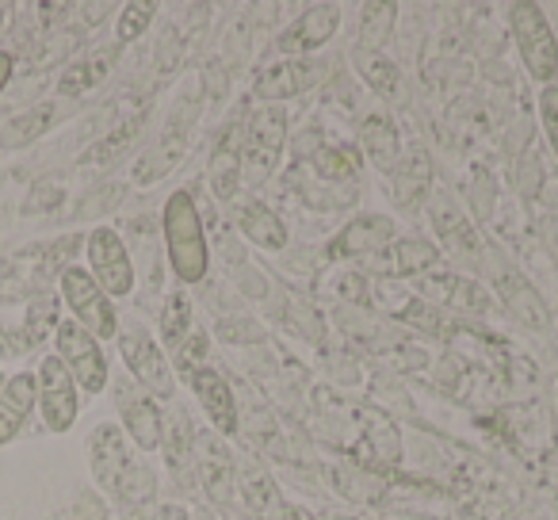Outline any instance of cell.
<instances>
[{"label":"cell","instance_id":"39","mask_svg":"<svg viewBox=\"0 0 558 520\" xmlns=\"http://www.w3.org/2000/svg\"><path fill=\"white\" fill-rule=\"evenodd\" d=\"M218 337L230 344H241V341H260V329H256V322L248 318H222L218 322Z\"/></svg>","mask_w":558,"mask_h":520},{"label":"cell","instance_id":"3","mask_svg":"<svg viewBox=\"0 0 558 520\" xmlns=\"http://www.w3.org/2000/svg\"><path fill=\"white\" fill-rule=\"evenodd\" d=\"M482 273H486L489 288H494L497 303L520 322V326H532V329H547L550 326V311L543 303V295L532 288L524 273L512 265V256L501 253V245H486L482 249Z\"/></svg>","mask_w":558,"mask_h":520},{"label":"cell","instance_id":"16","mask_svg":"<svg viewBox=\"0 0 558 520\" xmlns=\"http://www.w3.org/2000/svg\"><path fill=\"white\" fill-rule=\"evenodd\" d=\"M195 116H199V111H192V108H180L177 116H172L169 131H165L161 138H157V146H149L146 154H142V161L134 165V184H142V188L154 184V180L169 177V172L184 161Z\"/></svg>","mask_w":558,"mask_h":520},{"label":"cell","instance_id":"28","mask_svg":"<svg viewBox=\"0 0 558 520\" xmlns=\"http://www.w3.org/2000/svg\"><path fill=\"white\" fill-rule=\"evenodd\" d=\"M116 58H119V47H100L96 55L73 62L70 70L62 73V81H58V96L70 100V96H81V93H88V88H96L111 73Z\"/></svg>","mask_w":558,"mask_h":520},{"label":"cell","instance_id":"14","mask_svg":"<svg viewBox=\"0 0 558 520\" xmlns=\"http://www.w3.org/2000/svg\"><path fill=\"white\" fill-rule=\"evenodd\" d=\"M398 226L387 215H356L349 226L333 233V241L326 245L329 261H372L383 249L395 241Z\"/></svg>","mask_w":558,"mask_h":520},{"label":"cell","instance_id":"41","mask_svg":"<svg viewBox=\"0 0 558 520\" xmlns=\"http://www.w3.org/2000/svg\"><path fill=\"white\" fill-rule=\"evenodd\" d=\"M539 241L550 253V261L558 265V215H543L539 218Z\"/></svg>","mask_w":558,"mask_h":520},{"label":"cell","instance_id":"20","mask_svg":"<svg viewBox=\"0 0 558 520\" xmlns=\"http://www.w3.org/2000/svg\"><path fill=\"white\" fill-rule=\"evenodd\" d=\"M433 157L421 142L413 146H402V157H398L395 172H390V188H395V199L402 210H421V203L433 199Z\"/></svg>","mask_w":558,"mask_h":520},{"label":"cell","instance_id":"17","mask_svg":"<svg viewBox=\"0 0 558 520\" xmlns=\"http://www.w3.org/2000/svg\"><path fill=\"white\" fill-rule=\"evenodd\" d=\"M322 81V62L314 58H283V62L260 70V77L253 81V96L260 104H283L303 96L306 88H314Z\"/></svg>","mask_w":558,"mask_h":520},{"label":"cell","instance_id":"36","mask_svg":"<svg viewBox=\"0 0 558 520\" xmlns=\"http://www.w3.org/2000/svg\"><path fill=\"white\" fill-rule=\"evenodd\" d=\"M283 314H288V326H295L306 341H322V337H326V329H322V311L306 303V299H299L288 291V306H283Z\"/></svg>","mask_w":558,"mask_h":520},{"label":"cell","instance_id":"10","mask_svg":"<svg viewBox=\"0 0 558 520\" xmlns=\"http://www.w3.org/2000/svg\"><path fill=\"white\" fill-rule=\"evenodd\" d=\"M195 474L215 509H230L238 494V463L218 433H195Z\"/></svg>","mask_w":558,"mask_h":520},{"label":"cell","instance_id":"27","mask_svg":"<svg viewBox=\"0 0 558 520\" xmlns=\"http://www.w3.org/2000/svg\"><path fill=\"white\" fill-rule=\"evenodd\" d=\"M352 65H356L360 81H367L372 93H379L383 100H405V85H402V70L390 62L383 50H364L352 47Z\"/></svg>","mask_w":558,"mask_h":520},{"label":"cell","instance_id":"42","mask_svg":"<svg viewBox=\"0 0 558 520\" xmlns=\"http://www.w3.org/2000/svg\"><path fill=\"white\" fill-rule=\"evenodd\" d=\"M12 70H16V62H12V55H9V50H0V93H4V88H9Z\"/></svg>","mask_w":558,"mask_h":520},{"label":"cell","instance_id":"40","mask_svg":"<svg viewBox=\"0 0 558 520\" xmlns=\"http://www.w3.org/2000/svg\"><path fill=\"white\" fill-rule=\"evenodd\" d=\"M471 203L478 218L489 215V203H494V180H489V172H478V192H471Z\"/></svg>","mask_w":558,"mask_h":520},{"label":"cell","instance_id":"12","mask_svg":"<svg viewBox=\"0 0 558 520\" xmlns=\"http://www.w3.org/2000/svg\"><path fill=\"white\" fill-rule=\"evenodd\" d=\"M341 32V9L337 4H314L299 20H291L283 32L276 35L271 50L283 58H311L314 50L326 47L333 35Z\"/></svg>","mask_w":558,"mask_h":520},{"label":"cell","instance_id":"15","mask_svg":"<svg viewBox=\"0 0 558 520\" xmlns=\"http://www.w3.org/2000/svg\"><path fill=\"white\" fill-rule=\"evenodd\" d=\"M116 406H119V418H123L126 436L134 440V448L142 451H157L165 440V418L157 410V402L138 387V383L123 379L116 387Z\"/></svg>","mask_w":558,"mask_h":520},{"label":"cell","instance_id":"9","mask_svg":"<svg viewBox=\"0 0 558 520\" xmlns=\"http://www.w3.org/2000/svg\"><path fill=\"white\" fill-rule=\"evenodd\" d=\"M35 390H39V398H35V410L43 413V425L50 428V433L65 436L73 425H77V413H81V398H77V383H73V375L65 372V364L58 356H43L39 372H35Z\"/></svg>","mask_w":558,"mask_h":520},{"label":"cell","instance_id":"32","mask_svg":"<svg viewBox=\"0 0 558 520\" xmlns=\"http://www.w3.org/2000/svg\"><path fill=\"white\" fill-rule=\"evenodd\" d=\"M395 16L398 4H387V0H372L360 9V43L356 47L364 50H383L395 35Z\"/></svg>","mask_w":558,"mask_h":520},{"label":"cell","instance_id":"13","mask_svg":"<svg viewBox=\"0 0 558 520\" xmlns=\"http://www.w3.org/2000/svg\"><path fill=\"white\" fill-rule=\"evenodd\" d=\"M417 295L425 299V303L440 306V311L474 314V318H482V314L494 311V295H489L478 280H471V276H463V273L425 276V280H417Z\"/></svg>","mask_w":558,"mask_h":520},{"label":"cell","instance_id":"29","mask_svg":"<svg viewBox=\"0 0 558 520\" xmlns=\"http://www.w3.org/2000/svg\"><path fill=\"white\" fill-rule=\"evenodd\" d=\"M299 161L311 165V177L329 180V184H349V180L360 177V157L344 146H322L318 142V149L299 154Z\"/></svg>","mask_w":558,"mask_h":520},{"label":"cell","instance_id":"11","mask_svg":"<svg viewBox=\"0 0 558 520\" xmlns=\"http://www.w3.org/2000/svg\"><path fill=\"white\" fill-rule=\"evenodd\" d=\"M372 261H375L372 268L383 280L405 283V280H425V276L440 273L444 253H440V245L428 238H395L379 256H372Z\"/></svg>","mask_w":558,"mask_h":520},{"label":"cell","instance_id":"24","mask_svg":"<svg viewBox=\"0 0 558 520\" xmlns=\"http://www.w3.org/2000/svg\"><path fill=\"white\" fill-rule=\"evenodd\" d=\"M35 372H16L9 375V383L0 387V448H9L20 433H24L27 418L35 413Z\"/></svg>","mask_w":558,"mask_h":520},{"label":"cell","instance_id":"5","mask_svg":"<svg viewBox=\"0 0 558 520\" xmlns=\"http://www.w3.org/2000/svg\"><path fill=\"white\" fill-rule=\"evenodd\" d=\"M58 291H62L65 311L73 314V322H77L81 329H88L100 344L116 341L119 337V311H116V303L104 295L100 283L88 276V268L70 265L62 273V280H58Z\"/></svg>","mask_w":558,"mask_h":520},{"label":"cell","instance_id":"1","mask_svg":"<svg viewBox=\"0 0 558 520\" xmlns=\"http://www.w3.org/2000/svg\"><path fill=\"white\" fill-rule=\"evenodd\" d=\"M161 233H165V253H169V268L177 276L180 288H195L207 280L210 273V245L207 230H203V215L195 207L192 192H172L161 210Z\"/></svg>","mask_w":558,"mask_h":520},{"label":"cell","instance_id":"35","mask_svg":"<svg viewBox=\"0 0 558 520\" xmlns=\"http://www.w3.org/2000/svg\"><path fill=\"white\" fill-rule=\"evenodd\" d=\"M543 180H547V172H543V157H539V149L527 146L524 154L517 157V169H512V184H517L520 199H539Z\"/></svg>","mask_w":558,"mask_h":520},{"label":"cell","instance_id":"7","mask_svg":"<svg viewBox=\"0 0 558 520\" xmlns=\"http://www.w3.org/2000/svg\"><path fill=\"white\" fill-rule=\"evenodd\" d=\"M54 356L62 360L65 372L77 383V390H85V395H104V387L111 383L104 344L88 329H81L73 318L54 326Z\"/></svg>","mask_w":558,"mask_h":520},{"label":"cell","instance_id":"6","mask_svg":"<svg viewBox=\"0 0 558 520\" xmlns=\"http://www.w3.org/2000/svg\"><path fill=\"white\" fill-rule=\"evenodd\" d=\"M116 341H119V356H123L131 379L138 383L149 398H165V402H169V398L177 395V375H172V364L161 344L142 326H119Z\"/></svg>","mask_w":558,"mask_h":520},{"label":"cell","instance_id":"8","mask_svg":"<svg viewBox=\"0 0 558 520\" xmlns=\"http://www.w3.org/2000/svg\"><path fill=\"white\" fill-rule=\"evenodd\" d=\"M85 256H88V276L104 288V295L116 303V299L131 295L134 291V261H131V249L126 241L119 238V230L111 226H96L88 230V241H85Z\"/></svg>","mask_w":558,"mask_h":520},{"label":"cell","instance_id":"25","mask_svg":"<svg viewBox=\"0 0 558 520\" xmlns=\"http://www.w3.org/2000/svg\"><path fill=\"white\" fill-rule=\"evenodd\" d=\"M88 448H93V474H96V482H100L104 489H111V494H116L119 482H123L126 471L134 467L131 451H126V444H123V433H119L116 425H100L93 433V440H88Z\"/></svg>","mask_w":558,"mask_h":520},{"label":"cell","instance_id":"4","mask_svg":"<svg viewBox=\"0 0 558 520\" xmlns=\"http://www.w3.org/2000/svg\"><path fill=\"white\" fill-rule=\"evenodd\" d=\"M288 149V111L276 104H260L248 111L241 134V180L264 184L279 169V157Z\"/></svg>","mask_w":558,"mask_h":520},{"label":"cell","instance_id":"37","mask_svg":"<svg viewBox=\"0 0 558 520\" xmlns=\"http://www.w3.org/2000/svg\"><path fill=\"white\" fill-rule=\"evenodd\" d=\"M207 349H210V337L203 334V329H192L187 334V341L180 344L177 352H172V360H177L180 372H195V367H203V360H207Z\"/></svg>","mask_w":558,"mask_h":520},{"label":"cell","instance_id":"2","mask_svg":"<svg viewBox=\"0 0 558 520\" xmlns=\"http://www.w3.org/2000/svg\"><path fill=\"white\" fill-rule=\"evenodd\" d=\"M509 32L520 50V62L532 73V81H539L543 88L555 85L558 35H555V24L547 20V9L535 4V0H517V4H509Z\"/></svg>","mask_w":558,"mask_h":520},{"label":"cell","instance_id":"26","mask_svg":"<svg viewBox=\"0 0 558 520\" xmlns=\"http://www.w3.org/2000/svg\"><path fill=\"white\" fill-rule=\"evenodd\" d=\"M360 149L367 154V161L375 165L379 172H395L398 157H402V138H398V126L387 111H372L360 123Z\"/></svg>","mask_w":558,"mask_h":520},{"label":"cell","instance_id":"18","mask_svg":"<svg viewBox=\"0 0 558 520\" xmlns=\"http://www.w3.org/2000/svg\"><path fill=\"white\" fill-rule=\"evenodd\" d=\"M433 226L440 233V253H451L466 265H482V249L486 241L478 238V230L471 226V215H466L459 203H451L448 195H433Z\"/></svg>","mask_w":558,"mask_h":520},{"label":"cell","instance_id":"34","mask_svg":"<svg viewBox=\"0 0 558 520\" xmlns=\"http://www.w3.org/2000/svg\"><path fill=\"white\" fill-rule=\"evenodd\" d=\"M50 123H54V104H43V108L12 119L9 131H4V146H27V142H35L39 134H47Z\"/></svg>","mask_w":558,"mask_h":520},{"label":"cell","instance_id":"38","mask_svg":"<svg viewBox=\"0 0 558 520\" xmlns=\"http://www.w3.org/2000/svg\"><path fill=\"white\" fill-rule=\"evenodd\" d=\"M539 123L550 142V154L558 157V85H547L539 93Z\"/></svg>","mask_w":558,"mask_h":520},{"label":"cell","instance_id":"43","mask_svg":"<svg viewBox=\"0 0 558 520\" xmlns=\"http://www.w3.org/2000/svg\"><path fill=\"white\" fill-rule=\"evenodd\" d=\"M4 383H9V375H4V372H0V387H4Z\"/></svg>","mask_w":558,"mask_h":520},{"label":"cell","instance_id":"21","mask_svg":"<svg viewBox=\"0 0 558 520\" xmlns=\"http://www.w3.org/2000/svg\"><path fill=\"white\" fill-rule=\"evenodd\" d=\"M238 482H241V497H245L248 512L256 520H291V505L283 497V489L276 486V479L253 456H245L238 463Z\"/></svg>","mask_w":558,"mask_h":520},{"label":"cell","instance_id":"23","mask_svg":"<svg viewBox=\"0 0 558 520\" xmlns=\"http://www.w3.org/2000/svg\"><path fill=\"white\" fill-rule=\"evenodd\" d=\"M233 226H238V233L248 245L264 249V253H283V249L291 245V233H288V226H283V218L260 199L241 203V207L233 210Z\"/></svg>","mask_w":558,"mask_h":520},{"label":"cell","instance_id":"19","mask_svg":"<svg viewBox=\"0 0 558 520\" xmlns=\"http://www.w3.org/2000/svg\"><path fill=\"white\" fill-rule=\"evenodd\" d=\"M187 387L195 390V398H199L203 413L210 418V425H215L218 436H233L241 428V413H238V398H233V387L222 379V375L215 372V367H195V372L184 375Z\"/></svg>","mask_w":558,"mask_h":520},{"label":"cell","instance_id":"31","mask_svg":"<svg viewBox=\"0 0 558 520\" xmlns=\"http://www.w3.org/2000/svg\"><path fill=\"white\" fill-rule=\"evenodd\" d=\"M165 459H169L172 474L180 482H187V471H195V428L187 421V413H172V425H165Z\"/></svg>","mask_w":558,"mask_h":520},{"label":"cell","instance_id":"22","mask_svg":"<svg viewBox=\"0 0 558 520\" xmlns=\"http://www.w3.org/2000/svg\"><path fill=\"white\" fill-rule=\"evenodd\" d=\"M241 134H245V116L226 123L222 138H218L215 154H210L207 180L218 203H233V195H238V188H241Z\"/></svg>","mask_w":558,"mask_h":520},{"label":"cell","instance_id":"33","mask_svg":"<svg viewBox=\"0 0 558 520\" xmlns=\"http://www.w3.org/2000/svg\"><path fill=\"white\" fill-rule=\"evenodd\" d=\"M154 16H157L154 0H131V4H123L116 20V47H126V43L142 39V35L149 32V24H154Z\"/></svg>","mask_w":558,"mask_h":520},{"label":"cell","instance_id":"30","mask_svg":"<svg viewBox=\"0 0 558 520\" xmlns=\"http://www.w3.org/2000/svg\"><path fill=\"white\" fill-rule=\"evenodd\" d=\"M195 329V306H192V295L184 288H172L165 295V306H161V341L169 352H177L180 344L187 341V334Z\"/></svg>","mask_w":558,"mask_h":520}]
</instances>
